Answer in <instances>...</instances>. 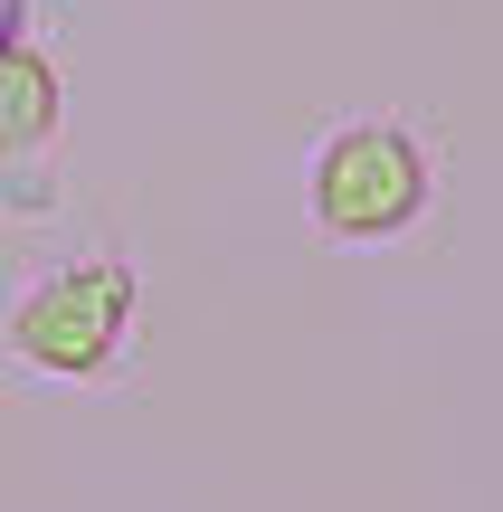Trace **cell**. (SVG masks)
I'll return each mask as SVG.
<instances>
[{
  "label": "cell",
  "mask_w": 503,
  "mask_h": 512,
  "mask_svg": "<svg viewBox=\"0 0 503 512\" xmlns=\"http://www.w3.org/2000/svg\"><path fill=\"white\" fill-rule=\"evenodd\" d=\"M124 332H133V275L105 266V256L57 266L48 285H29L19 313H10V351L29 370H48V380H95V370L124 351Z\"/></svg>",
  "instance_id": "6da1fadb"
},
{
  "label": "cell",
  "mask_w": 503,
  "mask_h": 512,
  "mask_svg": "<svg viewBox=\"0 0 503 512\" xmlns=\"http://www.w3.org/2000/svg\"><path fill=\"white\" fill-rule=\"evenodd\" d=\"M428 209V152L399 124H342L314 152V219L333 238H399V228Z\"/></svg>",
  "instance_id": "7a4b0ae2"
},
{
  "label": "cell",
  "mask_w": 503,
  "mask_h": 512,
  "mask_svg": "<svg viewBox=\"0 0 503 512\" xmlns=\"http://www.w3.org/2000/svg\"><path fill=\"white\" fill-rule=\"evenodd\" d=\"M57 105H67V95H57V67L38 48H0V162H10V152H38L57 133Z\"/></svg>",
  "instance_id": "3957f363"
},
{
  "label": "cell",
  "mask_w": 503,
  "mask_h": 512,
  "mask_svg": "<svg viewBox=\"0 0 503 512\" xmlns=\"http://www.w3.org/2000/svg\"><path fill=\"white\" fill-rule=\"evenodd\" d=\"M0 48H19V0H0Z\"/></svg>",
  "instance_id": "277c9868"
}]
</instances>
